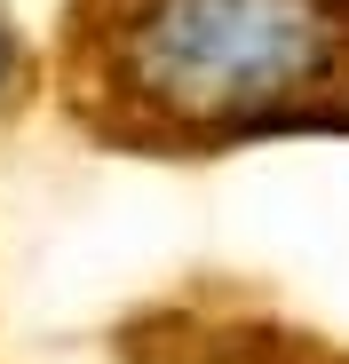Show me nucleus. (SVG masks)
I'll list each match as a JSON object with an SVG mask.
<instances>
[{"instance_id": "2", "label": "nucleus", "mask_w": 349, "mask_h": 364, "mask_svg": "<svg viewBox=\"0 0 349 364\" xmlns=\"http://www.w3.org/2000/svg\"><path fill=\"white\" fill-rule=\"evenodd\" d=\"M16 87V40H9V24H0V95Z\"/></svg>"}, {"instance_id": "1", "label": "nucleus", "mask_w": 349, "mask_h": 364, "mask_svg": "<svg viewBox=\"0 0 349 364\" xmlns=\"http://www.w3.org/2000/svg\"><path fill=\"white\" fill-rule=\"evenodd\" d=\"M88 103L151 143L349 127V0H88Z\"/></svg>"}]
</instances>
